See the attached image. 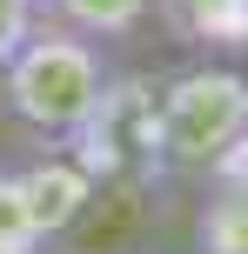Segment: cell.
I'll return each mask as SVG.
<instances>
[{
  "mask_svg": "<svg viewBox=\"0 0 248 254\" xmlns=\"http://www.w3.org/2000/svg\"><path fill=\"white\" fill-rule=\"evenodd\" d=\"M107 74L114 67H107L101 40L74 34L61 20H40L0 67V101H7L13 127H27L40 147H67L81 134V121L94 114Z\"/></svg>",
  "mask_w": 248,
  "mask_h": 254,
  "instance_id": "cell-1",
  "label": "cell"
},
{
  "mask_svg": "<svg viewBox=\"0 0 248 254\" xmlns=\"http://www.w3.org/2000/svg\"><path fill=\"white\" fill-rule=\"evenodd\" d=\"M155 114H161V161L168 174L208 181L215 167L248 140V74L235 61H188L168 80H155Z\"/></svg>",
  "mask_w": 248,
  "mask_h": 254,
  "instance_id": "cell-2",
  "label": "cell"
},
{
  "mask_svg": "<svg viewBox=\"0 0 248 254\" xmlns=\"http://www.w3.org/2000/svg\"><path fill=\"white\" fill-rule=\"evenodd\" d=\"M67 154L94 174V188H155V181H168L155 80H141V74H107L101 101H94L87 121H81V134L67 140Z\"/></svg>",
  "mask_w": 248,
  "mask_h": 254,
  "instance_id": "cell-3",
  "label": "cell"
},
{
  "mask_svg": "<svg viewBox=\"0 0 248 254\" xmlns=\"http://www.w3.org/2000/svg\"><path fill=\"white\" fill-rule=\"evenodd\" d=\"M13 181H20V201H27V214H34V228L47 234V241H61V234L94 207V194H101L94 174H87L67 147H47L40 161L13 167Z\"/></svg>",
  "mask_w": 248,
  "mask_h": 254,
  "instance_id": "cell-4",
  "label": "cell"
},
{
  "mask_svg": "<svg viewBox=\"0 0 248 254\" xmlns=\"http://www.w3.org/2000/svg\"><path fill=\"white\" fill-rule=\"evenodd\" d=\"M40 7H47V20L74 27L101 47H128L161 20V0H40Z\"/></svg>",
  "mask_w": 248,
  "mask_h": 254,
  "instance_id": "cell-5",
  "label": "cell"
},
{
  "mask_svg": "<svg viewBox=\"0 0 248 254\" xmlns=\"http://www.w3.org/2000/svg\"><path fill=\"white\" fill-rule=\"evenodd\" d=\"M195 254H248V174H208L195 207Z\"/></svg>",
  "mask_w": 248,
  "mask_h": 254,
  "instance_id": "cell-6",
  "label": "cell"
},
{
  "mask_svg": "<svg viewBox=\"0 0 248 254\" xmlns=\"http://www.w3.org/2000/svg\"><path fill=\"white\" fill-rule=\"evenodd\" d=\"M54 241L34 228V214H27L20 201V181H13V167H0V254H47Z\"/></svg>",
  "mask_w": 248,
  "mask_h": 254,
  "instance_id": "cell-7",
  "label": "cell"
},
{
  "mask_svg": "<svg viewBox=\"0 0 248 254\" xmlns=\"http://www.w3.org/2000/svg\"><path fill=\"white\" fill-rule=\"evenodd\" d=\"M40 20H47V7H40V0H0V67H7V54L20 47Z\"/></svg>",
  "mask_w": 248,
  "mask_h": 254,
  "instance_id": "cell-8",
  "label": "cell"
},
{
  "mask_svg": "<svg viewBox=\"0 0 248 254\" xmlns=\"http://www.w3.org/2000/svg\"><path fill=\"white\" fill-rule=\"evenodd\" d=\"M215 174H248V140H242V147H235V154H228V161H222V167H215Z\"/></svg>",
  "mask_w": 248,
  "mask_h": 254,
  "instance_id": "cell-9",
  "label": "cell"
}]
</instances>
